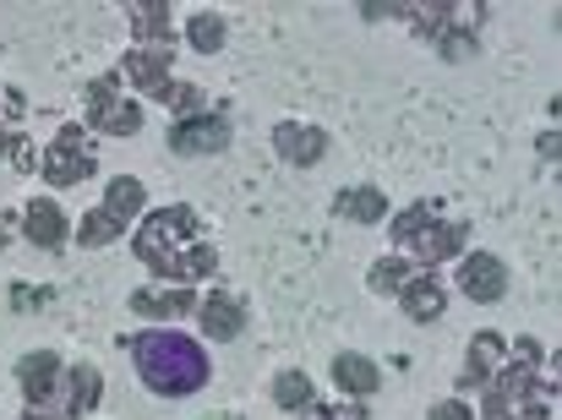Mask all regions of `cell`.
<instances>
[{
	"instance_id": "1",
	"label": "cell",
	"mask_w": 562,
	"mask_h": 420,
	"mask_svg": "<svg viewBox=\"0 0 562 420\" xmlns=\"http://www.w3.org/2000/svg\"><path fill=\"white\" fill-rule=\"evenodd\" d=\"M132 251L170 284H191V279H207L218 268V251L196 240V213L191 208H159L154 218H143Z\"/></svg>"
},
{
	"instance_id": "2",
	"label": "cell",
	"mask_w": 562,
	"mask_h": 420,
	"mask_svg": "<svg viewBox=\"0 0 562 420\" xmlns=\"http://www.w3.org/2000/svg\"><path fill=\"white\" fill-rule=\"evenodd\" d=\"M132 361H137V377H143L159 399H191V394L213 377L202 344L187 339V333H176V328H148V333H137V339H132Z\"/></svg>"
},
{
	"instance_id": "3",
	"label": "cell",
	"mask_w": 562,
	"mask_h": 420,
	"mask_svg": "<svg viewBox=\"0 0 562 420\" xmlns=\"http://www.w3.org/2000/svg\"><path fill=\"white\" fill-rule=\"evenodd\" d=\"M143 197H148V192H143V181H137V175L110 181L104 203L77 224V246H88V251H93V246H110L115 235H126V224L143 213Z\"/></svg>"
},
{
	"instance_id": "4",
	"label": "cell",
	"mask_w": 562,
	"mask_h": 420,
	"mask_svg": "<svg viewBox=\"0 0 562 420\" xmlns=\"http://www.w3.org/2000/svg\"><path fill=\"white\" fill-rule=\"evenodd\" d=\"M88 126L104 132V137H137L143 132V110L115 93V71L88 82Z\"/></svg>"
},
{
	"instance_id": "5",
	"label": "cell",
	"mask_w": 562,
	"mask_h": 420,
	"mask_svg": "<svg viewBox=\"0 0 562 420\" xmlns=\"http://www.w3.org/2000/svg\"><path fill=\"white\" fill-rule=\"evenodd\" d=\"M38 170H44V181H49V186H77V181H88V175H93L88 132H82V126H60V132H55V143H49V154L38 159Z\"/></svg>"
},
{
	"instance_id": "6",
	"label": "cell",
	"mask_w": 562,
	"mask_h": 420,
	"mask_svg": "<svg viewBox=\"0 0 562 420\" xmlns=\"http://www.w3.org/2000/svg\"><path fill=\"white\" fill-rule=\"evenodd\" d=\"M409 16H415V33L437 38L442 60H464V55H475V33H470L464 22H453L459 5H409Z\"/></svg>"
},
{
	"instance_id": "7",
	"label": "cell",
	"mask_w": 562,
	"mask_h": 420,
	"mask_svg": "<svg viewBox=\"0 0 562 420\" xmlns=\"http://www.w3.org/2000/svg\"><path fill=\"white\" fill-rule=\"evenodd\" d=\"M229 137H235L229 115L207 110V115H191V121H181V126L170 132V148H176V154H187V159H207V154H224V148H229Z\"/></svg>"
},
{
	"instance_id": "8",
	"label": "cell",
	"mask_w": 562,
	"mask_h": 420,
	"mask_svg": "<svg viewBox=\"0 0 562 420\" xmlns=\"http://www.w3.org/2000/svg\"><path fill=\"white\" fill-rule=\"evenodd\" d=\"M459 284H464V295H470V300L492 306V300H503V290H508V268H503V257L475 251V257H464V262H459Z\"/></svg>"
},
{
	"instance_id": "9",
	"label": "cell",
	"mask_w": 562,
	"mask_h": 420,
	"mask_svg": "<svg viewBox=\"0 0 562 420\" xmlns=\"http://www.w3.org/2000/svg\"><path fill=\"white\" fill-rule=\"evenodd\" d=\"M398 306H404V317L409 322H437L442 311H448V290H442V279L437 273H409L404 279V290H398Z\"/></svg>"
},
{
	"instance_id": "10",
	"label": "cell",
	"mask_w": 562,
	"mask_h": 420,
	"mask_svg": "<svg viewBox=\"0 0 562 420\" xmlns=\"http://www.w3.org/2000/svg\"><path fill=\"white\" fill-rule=\"evenodd\" d=\"M170 60H176L170 44H137V49L121 60V71H126V82H137L143 93H165V82H170Z\"/></svg>"
},
{
	"instance_id": "11",
	"label": "cell",
	"mask_w": 562,
	"mask_h": 420,
	"mask_svg": "<svg viewBox=\"0 0 562 420\" xmlns=\"http://www.w3.org/2000/svg\"><path fill=\"white\" fill-rule=\"evenodd\" d=\"M464 240H470V224H426L404 251H409V257H420V268H431V262L464 257Z\"/></svg>"
},
{
	"instance_id": "12",
	"label": "cell",
	"mask_w": 562,
	"mask_h": 420,
	"mask_svg": "<svg viewBox=\"0 0 562 420\" xmlns=\"http://www.w3.org/2000/svg\"><path fill=\"white\" fill-rule=\"evenodd\" d=\"M16 377H22V399L38 410V405H49V399L60 394V377H66V366H60V355L38 350V355H27V361L16 366Z\"/></svg>"
},
{
	"instance_id": "13",
	"label": "cell",
	"mask_w": 562,
	"mask_h": 420,
	"mask_svg": "<svg viewBox=\"0 0 562 420\" xmlns=\"http://www.w3.org/2000/svg\"><path fill=\"white\" fill-rule=\"evenodd\" d=\"M273 148H279V159H290V164H317L323 154H328V132L323 126H301V121H284L279 132H273Z\"/></svg>"
},
{
	"instance_id": "14",
	"label": "cell",
	"mask_w": 562,
	"mask_h": 420,
	"mask_svg": "<svg viewBox=\"0 0 562 420\" xmlns=\"http://www.w3.org/2000/svg\"><path fill=\"white\" fill-rule=\"evenodd\" d=\"M22 235L38 246V251H60L66 246V213L55 197H33L27 213H22Z\"/></svg>"
},
{
	"instance_id": "15",
	"label": "cell",
	"mask_w": 562,
	"mask_h": 420,
	"mask_svg": "<svg viewBox=\"0 0 562 420\" xmlns=\"http://www.w3.org/2000/svg\"><path fill=\"white\" fill-rule=\"evenodd\" d=\"M196 317H202V333L218 339V344H229V339L246 328V311H240V300H235L229 290H213L207 300H196Z\"/></svg>"
},
{
	"instance_id": "16",
	"label": "cell",
	"mask_w": 562,
	"mask_h": 420,
	"mask_svg": "<svg viewBox=\"0 0 562 420\" xmlns=\"http://www.w3.org/2000/svg\"><path fill=\"white\" fill-rule=\"evenodd\" d=\"M503 355H508V339H503V333H492V328L475 333V339H470V361H464V372H459V394H464V388H486Z\"/></svg>"
},
{
	"instance_id": "17",
	"label": "cell",
	"mask_w": 562,
	"mask_h": 420,
	"mask_svg": "<svg viewBox=\"0 0 562 420\" xmlns=\"http://www.w3.org/2000/svg\"><path fill=\"white\" fill-rule=\"evenodd\" d=\"M132 311L148 317V322H176V317H191V311H196V295H191L187 284H181V290H137V295H132Z\"/></svg>"
},
{
	"instance_id": "18",
	"label": "cell",
	"mask_w": 562,
	"mask_h": 420,
	"mask_svg": "<svg viewBox=\"0 0 562 420\" xmlns=\"http://www.w3.org/2000/svg\"><path fill=\"white\" fill-rule=\"evenodd\" d=\"M334 383L345 388V394H356V399H372L376 383H382V372H376V361H367V355H334Z\"/></svg>"
},
{
	"instance_id": "19",
	"label": "cell",
	"mask_w": 562,
	"mask_h": 420,
	"mask_svg": "<svg viewBox=\"0 0 562 420\" xmlns=\"http://www.w3.org/2000/svg\"><path fill=\"white\" fill-rule=\"evenodd\" d=\"M60 394H66V416H88L99 405V394H104V377L93 366H71L60 377Z\"/></svg>"
},
{
	"instance_id": "20",
	"label": "cell",
	"mask_w": 562,
	"mask_h": 420,
	"mask_svg": "<svg viewBox=\"0 0 562 420\" xmlns=\"http://www.w3.org/2000/svg\"><path fill=\"white\" fill-rule=\"evenodd\" d=\"M334 213L339 218H356V224H376V218H387V197L376 186H350V192L334 197Z\"/></svg>"
},
{
	"instance_id": "21",
	"label": "cell",
	"mask_w": 562,
	"mask_h": 420,
	"mask_svg": "<svg viewBox=\"0 0 562 420\" xmlns=\"http://www.w3.org/2000/svg\"><path fill=\"white\" fill-rule=\"evenodd\" d=\"M126 11H132V27H137L143 44H170V5H165V0H159V5L137 0V5H126Z\"/></svg>"
},
{
	"instance_id": "22",
	"label": "cell",
	"mask_w": 562,
	"mask_h": 420,
	"mask_svg": "<svg viewBox=\"0 0 562 420\" xmlns=\"http://www.w3.org/2000/svg\"><path fill=\"white\" fill-rule=\"evenodd\" d=\"M187 38H191V49H202V55L224 49V16L218 11H196L187 22Z\"/></svg>"
},
{
	"instance_id": "23",
	"label": "cell",
	"mask_w": 562,
	"mask_h": 420,
	"mask_svg": "<svg viewBox=\"0 0 562 420\" xmlns=\"http://www.w3.org/2000/svg\"><path fill=\"white\" fill-rule=\"evenodd\" d=\"M273 399H279V410H312V383L301 377V372H279L273 377Z\"/></svg>"
},
{
	"instance_id": "24",
	"label": "cell",
	"mask_w": 562,
	"mask_h": 420,
	"mask_svg": "<svg viewBox=\"0 0 562 420\" xmlns=\"http://www.w3.org/2000/svg\"><path fill=\"white\" fill-rule=\"evenodd\" d=\"M409 273H415V268H409V257H382V262L372 268V279H367V284H372L376 295H398Z\"/></svg>"
},
{
	"instance_id": "25",
	"label": "cell",
	"mask_w": 562,
	"mask_h": 420,
	"mask_svg": "<svg viewBox=\"0 0 562 420\" xmlns=\"http://www.w3.org/2000/svg\"><path fill=\"white\" fill-rule=\"evenodd\" d=\"M426 224H437V203H415V208L398 213V218H393V240H398V246H409Z\"/></svg>"
},
{
	"instance_id": "26",
	"label": "cell",
	"mask_w": 562,
	"mask_h": 420,
	"mask_svg": "<svg viewBox=\"0 0 562 420\" xmlns=\"http://www.w3.org/2000/svg\"><path fill=\"white\" fill-rule=\"evenodd\" d=\"M170 110H181V121L191 115H202V88H191V82H165V93H159Z\"/></svg>"
},
{
	"instance_id": "27",
	"label": "cell",
	"mask_w": 562,
	"mask_h": 420,
	"mask_svg": "<svg viewBox=\"0 0 562 420\" xmlns=\"http://www.w3.org/2000/svg\"><path fill=\"white\" fill-rule=\"evenodd\" d=\"M431 420H475V410H470L464 399H442V405L431 410Z\"/></svg>"
},
{
	"instance_id": "28",
	"label": "cell",
	"mask_w": 562,
	"mask_h": 420,
	"mask_svg": "<svg viewBox=\"0 0 562 420\" xmlns=\"http://www.w3.org/2000/svg\"><path fill=\"white\" fill-rule=\"evenodd\" d=\"M11 164H16L22 175H27V170L38 164V148H33V143H16V148H11Z\"/></svg>"
},
{
	"instance_id": "29",
	"label": "cell",
	"mask_w": 562,
	"mask_h": 420,
	"mask_svg": "<svg viewBox=\"0 0 562 420\" xmlns=\"http://www.w3.org/2000/svg\"><path fill=\"white\" fill-rule=\"evenodd\" d=\"M541 159H547V164H558V126L541 137Z\"/></svg>"
},
{
	"instance_id": "30",
	"label": "cell",
	"mask_w": 562,
	"mask_h": 420,
	"mask_svg": "<svg viewBox=\"0 0 562 420\" xmlns=\"http://www.w3.org/2000/svg\"><path fill=\"white\" fill-rule=\"evenodd\" d=\"M11 148H16V137H11V132H5V126H0V159H5V154H11Z\"/></svg>"
},
{
	"instance_id": "31",
	"label": "cell",
	"mask_w": 562,
	"mask_h": 420,
	"mask_svg": "<svg viewBox=\"0 0 562 420\" xmlns=\"http://www.w3.org/2000/svg\"><path fill=\"white\" fill-rule=\"evenodd\" d=\"M22 420H66V416H49V410H27Z\"/></svg>"
},
{
	"instance_id": "32",
	"label": "cell",
	"mask_w": 562,
	"mask_h": 420,
	"mask_svg": "<svg viewBox=\"0 0 562 420\" xmlns=\"http://www.w3.org/2000/svg\"><path fill=\"white\" fill-rule=\"evenodd\" d=\"M0 246H11V218H0Z\"/></svg>"
}]
</instances>
